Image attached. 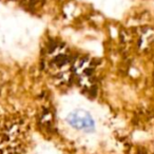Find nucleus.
Returning a JSON list of instances; mask_svg holds the SVG:
<instances>
[{"instance_id": "f257e3e1", "label": "nucleus", "mask_w": 154, "mask_h": 154, "mask_svg": "<svg viewBox=\"0 0 154 154\" xmlns=\"http://www.w3.org/2000/svg\"><path fill=\"white\" fill-rule=\"evenodd\" d=\"M68 122L73 128L82 131H92L94 129V120L89 113L82 110L71 113L68 116Z\"/></svg>"}]
</instances>
